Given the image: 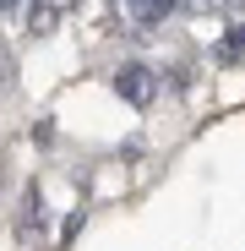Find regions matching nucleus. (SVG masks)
Masks as SVG:
<instances>
[{
  "label": "nucleus",
  "instance_id": "2",
  "mask_svg": "<svg viewBox=\"0 0 245 251\" xmlns=\"http://www.w3.org/2000/svg\"><path fill=\"white\" fill-rule=\"evenodd\" d=\"M240 50H245V27H234V33H229V38H223V55H229V60H234V55H240Z\"/></svg>",
  "mask_w": 245,
  "mask_h": 251
},
{
  "label": "nucleus",
  "instance_id": "1",
  "mask_svg": "<svg viewBox=\"0 0 245 251\" xmlns=\"http://www.w3.org/2000/svg\"><path fill=\"white\" fill-rule=\"evenodd\" d=\"M114 93L126 99V104H136V109H147V104H153V93H158V76H153L147 66H136V60H131V66H120V71H114Z\"/></svg>",
  "mask_w": 245,
  "mask_h": 251
}]
</instances>
